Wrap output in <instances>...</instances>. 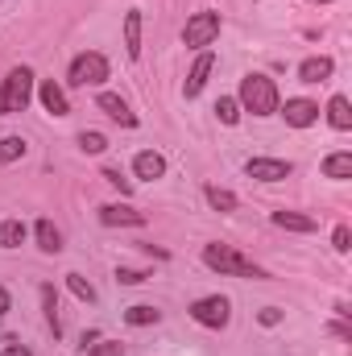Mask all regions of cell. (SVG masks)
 Returning a JSON list of instances; mask_svg holds the SVG:
<instances>
[{
    "label": "cell",
    "instance_id": "6da1fadb",
    "mask_svg": "<svg viewBox=\"0 0 352 356\" xmlns=\"http://www.w3.org/2000/svg\"><path fill=\"white\" fill-rule=\"evenodd\" d=\"M203 266L216 269V273H224V277H269L262 266H253L249 257H241L232 245H203Z\"/></svg>",
    "mask_w": 352,
    "mask_h": 356
},
{
    "label": "cell",
    "instance_id": "7a4b0ae2",
    "mask_svg": "<svg viewBox=\"0 0 352 356\" xmlns=\"http://www.w3.org/2000/svg\"><path fill=\"white\" fill-rule=\"evenodd\" d=\"M245 112H253V116H273L278 108H282V99H278V88H273V79L269 75H245L241 79V99H237Z\"/></svg>",
    "mask_w": 352,
    "mask_h": 356
},
{
    "label": "cell",
    "instance_id": "3957f363",
    "mask_svg": "<svg viewBox=\"0 0 352 356\" xmlns=\"http://www.w3.org/2000/svg\"><path fill=\"white\" fill-rule=\"evenodd\" d=\"M0 91H4V116L8 112H25L29 99H33V71L29 67H17L0 79Z\"/></svg>",
    "mask_w": 352,
    "mask_h": 356
},
{
    "label": "cell",
    "instance_id": "277c9868",
    "mask_svg": "<svg viewBox=\"0 0 352 356\" xmlns=\"http://www.w3.org/2000/svg\"><path fill=\"white\" fill-rule=\"evenodd\" d=\"M104 79H108V58H104L99 50L79 54V58L71 63V75H67V83H71V88H99Z\"/></svg>",
    "mask_w": 352,
    "mask_h": 356
},
{
    "label": "cell",
    "instance_id": "5b68a950",
    "mask_svg": "<svg viewBox=\"0 0 352 356\" xmlns=\"http://www.w3.org/2000/svg\"><path fill=\"white\" fill-rule=\"evenodd\" d=\"M191 319H195L199 327L220 332V327H228V319H232V302H228L224 294H207V298L191 302Z\"/></svg>",
    "mask_w": 352,
    "mask_h": 356
},
{
    "label": "cell",
    "instance_id": "8992f818",
    "mask_svg": "<svg viewBox=\"0 0 352 356\" xmlns=\"http://www.w3.org/2000/svg\"><path fill=\"white\" fill-rule=\"evenodd\" d=\"M216 38H220V13H195L182 29V42L191 50H207Z\"/></svg>",
    "mask_w": 352,
    "mask_h": 356
},
{
    "label": "cell",
    "instance_id": "52a82bcc",
    "mask_svg": "<svg viewBox=\"0 0 352 356\" xmlns=\"http://www.w3.org/2000/svg\"><path fill=\"white\" fill-rule=\"evenodd\" d=\"M290 162H282V158H249L245 162V175L257 178V182H282V178H290Z\"/></svg>",
    "mask_w": 352,
    "mask_h": 356
},
{
    "label": "cell",
    "instance_id": "ba28073f",
    "mask_svg": "<svg viewBox=\"0 0 352 356\" xmlns=\"http://www.w3.org/2000/svg\"><path fill=\"white\" fill-rule=\"evenodd\" d=\"M282 116H286V124H290V129H307V124H315V120H319V104H311V99H286Z\"/></svg>",
    "mask_w": 352,
    "mask_h": 356
},
{
    "label": "cell",
    "instance_id": "9c48e42d",
    "mask_svg": "<svg viewBox=\"0 0 352 356\" xmlns=\"http://www.w3.org/2000/svg\"><path fill=\"white\" fill-rule=\"evenodd\" d=\"M211 67H216V58L203 50L199 58H195V67H191V75H186V83H182V95L186 99H195L199 91H203V83H207V75H211Z\"/></svg>",
    "mask_w": 352,
    "mask_h": 356
},
{
    "label": "cell",
    "instance_id": "30bf717a",
    "mask_svg": "<svg viewBox=\"0 0 352 356\" xmlns=\"http://www.w3.org/2000/svg\"><path fill=\"white\" fill-rule=\"evenodd\" d=\"M99 224H108V228L133 224V228H141V224H145V211H133V207H120V203H104V207H99Z\"/></svg>",
    "mask_w": 352,
    "mask_h": 356
},
{
    "label": "cell",
    "instance_id": "8fae6325",
    "mask_svg": "<svg viewBox=\"0 0 352 356\" xmlns=\"http://www.w3.org/2000/svg\"><path fill=\"white\" fill-rule=\"evenodd\" d=\"M38 99H42V108H46L50 116H67V112H71V104H67V91L58 88L54 79H42V88H38Z\"/></svg>",
    "mask_w": 352,
    "mask_h": 356
},
{
    "label": "cell",
    "instance_id": "7c38bea8",
    "mask_svg": "<svg viewBox=\"0 0 352 356\" xmlns=\"http://www.w3.org/2000/svg\"><path fill=\"white\" fill-rule=\"evenodd\" d=\"M95 104H99V108H104V112H108L116 124H125V129H133V124H137V116L129 112V104H125L120 95H112V91H99V95H95Z\"/></svg>",
    "mask_w": 352,
    "mask_h": 356
},
{
    "label": "cell",
    "instance_id": "4fadbf2b",
    "mask_svg": "<svg viewBox=\"0 0 352 356\" xmlns=\"http://www.w3.org/2000/svg\"><path fill=\"white\" fill-rule=\"evenodd\" d=\"M125 54L133 63L141 58V8H129L125 13Z\"/></svg>",
    "mask_w": 352,
    "mask_h": 356
},
{
    "label": "cell",
    "instance_id": "5bb4252c",
    "mask_svg": "<svg viewBox=\"0 0 352 356\" xmlns=\"http://www.w3.org/2000/svg\"><path fill=\"white\" fill-rule=\"evenodd\" d=\"M332 71H336V63H332L328 54H319V58H307V63L298 67V79H303V83H323V79H332Z\"/></svg>",
    "mask_w": 352,
    "mask_h": 356
},
{
    "label": "cell",
    "instance_id": "9a60e30c",
    "mask_svg": "<svg viewBox=\"0 0 352 356\" xmlns=\"http://www.w3.org/2000/svg\"><path fill=\"white\" fill-rule=\"evenodd\" d=\"M133 170H137V178L154 182V178L166 175V158H162V154H154V149H145V154H137V158H133Z\"/></svg>",
    "mask_w": 352,
    "mask_h": 356
},
{
    "label": "cell",
    "instance_id": "2e32d148",
    "mask_svg": "<svg viewBox=\"0 0 352 356\" xmlns=\"http://www.w3.org/2000/svg\"><path fill=\"white\" fill-rule=\"evenodd\" d=\"M33 236H38V249H42V253H63V232H58L50 220H38Z\"/></svg>",
    "mask_w": 352,
    "mask_h": 356
},
{
    "label": "cell",
    "instance_id": "e0dca14e",
    "mask_svg": "<svg viewBox=\"0 0 352 356\" xmlns=\"http://www.w3.org/2000/svg\"><path fill=\"white\" fill-rule=\"evenodd\" d=\"M328 120H332V129L349 133V129H352V104H349V95H332V104H328Z\"/></svg>",
    "mask_w": 352,
    "mask_h": 356
},
{
    "label": "cell",
    "instance_id": "ac0fdd59",
    "mask_svg": "<svg viewBox=\"0 0 352 356\" xmlns=\"http://www.w3.org/2000/svg\"><path fill=\"white\" fill-rule=\"evenodd\" d=\"M273 224L286 228V232H315L319 228L311 216H298V211H273Z\"/></svg>",
    "mask_w": 352,
    "mask_h": 356
},
{
    "label": "cell",
    "instance_id": "d6986e66",
    "mask_svg": "<svg viewBox=\"0 0 352 356\" xmlns=\"http://www.w3.org/2000/svg\"><path fill=\"white\" fill-rule=\"evenodd\" d=\"M158 319H162V311H158V307H145V302H137V307L125 311V323H129V327H150V323H158Z\"/></svg>",
    "mask_w": 352,
    "mask_h": 356
},
{
    "label": "cell",
    "instance_id": "ffe728a7",
    "mask_svg": "<svg viewBox=\"0 0 352 356\" xmlns=\"http://www.w3.org/2000/svg\"><path fill=\"white\" fill-rule=\"evenodd\" d=\"M323 178H352V154L340 149L332 158H323Z\"/></svg>",
    "mask_w": 352,
    "mask_h": 356
},
{
    "label": "cell",
    "instance_id": "44dd1931",
    "mask_svg": "<svg viewBox=\"0 0 352 356\" xmlns=\"http://www.w3.org/2000/svg\"><path fill=\"white\" fill-rule=\"evenodd\" d=\"M203 195H207V203H211L216 211H224V216L237 211V195H232V191H224V186H203Z\"/></svg>",
    "mask_w": 352,
    "mask_h": 356
},
{
    "label": "cell",
    "instance_id": "7402d4cb",
    "mask_svg": "<svg viewBox=\"0 0 352 356\" xmlns=\"http://www.w3.org/2000/svg\"><path fill=\"white\" fill-rule=\"evenodd\" d=\"M42 307H46V323H50V332L63 336V319H58V294H54V286H42Z\"/></svg>",
    "mask_w": 352,
    "mask_h": 356
},
{
    "label": "cell",
    "instance_id": "603a6c76",
    "mask_svg": "<svg viewBox=\"0 0 352 356\" xmlns=\"http://www.w3.org/2000/svg\"><path fill=\"white\" fill-rule=\"evenodd\" d=\"M25 241V224L21 220H4L0 224V249H17Z\"/></svg>",
    "mask_w": 352,
    "mask_h": 356
},
{
    "label": "cell",
    "instance_id": "cb8c5ba5",
    "mask_svg": "<svg viewBox=\"0 0 352 356\" xmlns=\"http://www.w3.org/2000/svg\"><path fill=\"white\" fill-rule=\"evenodd\" d=\"M67 286H71V294H75L79 302H95V286H91L83 273H67Z\"/></svg>",
    "mask_w": 352,
    "mask_h": 356
},
{
    "label": "cell",
    "instance_id": "d4e9b609",
    "mask_svg": "<svg viewBox=\"0 0 352 356\" xmlns=\"http://www.w3.org/2000/svg\"><path fill=\"white\" fill-rule=\"evenodd\" d=\"M216 116H220L224 124H237V120H241V104L228 99V95H220V99H216Z\"/></svg>",
    "mask_w": 352,
    "mask_h": 356
},
{
    "label": "cell",
    "instance_id": "484cf974",
    "mask_svg": "<svg viewBox=\"0 0 352 356\" xmlns=\"http://www.w3.org/2000/svg\"><path fill=\"white\" fill-rule=\"evenodd\" d=\"M21 154H25V141L21 137H0V166L4 162H17Z\"/></svg>",
    "mask_w": 352,
    "mask_h": 356
},
{
    "label": "cell",
    "instance_id": "4316f807",
    "mask_svg": "<svg viewBox=\"0 0 352 356\" xmlns=\"http://www.w3.org/2000/svg\"><path fill=\"white\" fill-rule=\"evenodd\" d=\"M79 145H83V154H104L108 149V137L91 129V133H79Z\"/></svg>",
    "mask_w": 352,
    "mask_h": 356
},
{
    "label": "cell",
    "instance_id": "83f0119b",
    "mask_svg": "<svg viewBox=\"0 0 352 356\" xmlns=\"http://www.w3.org/2000/svg\"><path fill=\"white\" fill-rule=\"evenodd\" d=\"M83 356H125V348H120L116 340H99V344H88Z\"/></svg>",
    "mask_w": 352,
    "mask_h": 356
},
{
    "label": "cell",
    "instance_id": "f1b7e54d",
    "mask_svg": "<svg viewBox=\"0 0 352 356\" xmlns=\"http://www.w3.org/2000/svg\"><path fill=\"white\" fill-rule=\"evenodd\" d=\"M332 249H336V253H349V249H352V232H349V224H340V228L332 232Z\"/></svg>",
    "mask_w": 352,
    "mask_h": 356
},
{
    "label": "cell",
    "instance_id": "f546056e",
    "mask_svg": "<svg viewBox=\"0 0 352 356\" xmlns=\"http://www.w3.org/2000/svg\"><path fill=\"white\" fill-rule=\"evenodd\" d=\"M145 277H150L145 269H116V282H120V286H141Z\"/></svg>",
    "mask_w": 352,
    "mask_h": 356
},
{
    "label": "cell",
    "instance_id": "4dcf8cb0",
    "mask_svg": "<svg viewBox=\"0 0 352 356\" xmlns=\"http://www.w3.org/2000/svg\"><path fill=\"white\" fill-rule=\"evenodd\" d=\"M104 178H108V182H112V186H116L120 195H129V191H133V182H129V178L120 175V170H104Z\"/></svg>",
    "mask_w": 352,
    "mask_h": 356
},
{
    "label": "cell",
    "instance_id": "1f68e13d",
    "mask_svg": "<svg viewBox=\"0 0 352 356\" xmlns=\"http://www.w3.org/2000/svg\"><path fill=\"white\" fill-rule=\"evenodd\" d=\"M257 319H262L265 327H273V323H282V311H278V307H265V311L257 315Z\"/></svg>",
    "mask_w": 352,
    "mask_h": 356
},
{
    "label": "cell",
    "instance_id": "d6a6232c",
    "mask_svg": "<svg viewBox=\"0 0 352 356\" xmlns=\"http://www.w3.org/2000/svg\"><path fill=\"white\" fill-rule=\"evenodd\" d=\"M0 356H33V353H29V348H21L17 340H8V348H4V353H0Z\"/></svg>",
    "mask_w": 352,
    "mask_h": 356
},
{
    "label": "cell",
    "instance_id": "836d02e7",
    "mask_svg": "<svg viewBox=\"0 0 352 356\" xmlns=\"http://www.w3.org/2000/svg\"><path fill=\"white\" fill-rule=\"evenodd\" d=\"M8 311H13V298H8V290H4V286H0V319H4V315H8Z\"/></svg>",
    "mask_w": 352,
    "mask_h": 356
},
{
    "label": "cell",
    "instance_id": "e575fe53",
    "mask_svg": "<svg viewBox=\"0 0 352 356\" xmlns=\"http://www.w3.org/2000/svg\"><path fill=\"white\" fill-rule=\"evenodd\" d=\"M0 116H4V91H0Z\"/></svg>",
    "mask_w": 352,
    "mask_h": 356
},
{
    "label": "cell",
    "instance_id": "d590c367",
    "mask_svg": "<svg viewBox=\"0 0 352 356\" xmlns=\"http://www.w3.org/2000/svg\"><path fill=\"white\" fill-rule=\"evenodd\" d=\"M307 4H332V0H307Z\"/></svg>",
    "mask_w": 352,
    "mask_h": 356
}]
</instances>
